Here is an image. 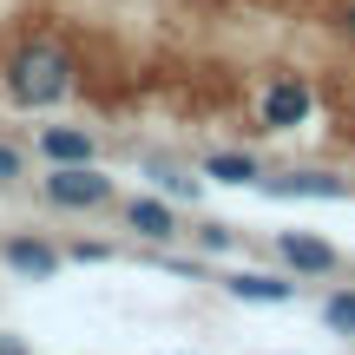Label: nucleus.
<instances>
[{"label": "nucleus", "instance_id": "20e7f679", "mask_svg": "<svg viewBox=\"0 0 355 355\" xmlns=\"http://www.w3.org/2000/svg\"><path fill=\"white\" fill-rule=\"evenodd\" d=\"M0 263H7L20 283H53L66 270V250H53L46 237H7L0 243Z\"/></svg>", "mask_w": 355, "mask_h": 355}, {"label": "nucleus", "instance_id": "f8f14e48", "mask_svg": "<svg viewBox=\"0 0 355 355\" xmlns=\"http://www.w3.org/2000/svg\"><path fill=\"white\" fill-rule=\"evenodd\" d=\"M158 184H165L171 198H198V178H184V171H158Z\"/></svg>", "mask_w": 355, "mask_h": 355}, {"label": "nucleus", "instance_id": "ddd939ff", "mask_svg": "<svg viewBox=\"0 0 355 355\" xmlns=\"http://www.w3.org/2000/svg\"><path fill=\"white\" fill-rule=\"evenodd\" d=\"M198 243H204V250H230V224H204Z\"/></svg>", "mask_w": 355, "mask_h": 355}, {"label": "nucleus", "instance_id": "7ed1b4c3", "mask_svg": "<svg viewBox=\"0 0 355 355\" xmlns=\"http://www.w3.org/2000/svg\"><path fill=\"white\" fill-rule=\"evenodd\" d=\"M309 112H316V92H309V79H296V73L270 79L263 99H257V125L263 132H296V125H309Z\"/></svg>", "mask_w": 355, "mask_h": 355}, {"label": "nucleus", "instance_id": "423d86ee", "mask_svg": "<svg viewBox=\"0 0 355 355\" xmlns=\"http://www.w3.org/2000/svg\"><path fill=\"white\" fill-rule=\"evenodd\" d=\"M40 158H46V165H92L99 145H92L86 125H46L40 132Z\"/></svg>", "mask_w": 355, "mask_h": 355}, {"label": "nucleus", "instance_id": "9b49d317", "mask_svg": "<svg viewBox=\"0 0 355 355\" xmlns=\"http://www.w3.org/2000/svg\"><path fill=\"white\" fill-rule=\"evenodd\" d=\"M322 322H329L336 336H355V290H336L329 303H322Z\"/></svg>", "mask_w": 355, "mask_h": 355}, {"label": "nucleus", "instance_id": "4468645a", "mask_svg": "<svg viewBox=\"0 0 355 355\" xmlns=\"http://www.w3.org/2000/svg\"><path fill=\"white\" fill-rule=\"evenodd\" d=\"M66 257H73V263H105V257H112V250H105V243H73V250H66Z\"/></svg>", "mask_w": 355, "mask_h": 355}, {"label": "nucleus", "instance_id": "f03ea898", "mask_svg": "<svg viewBox=\"0 0 355 355\" xmlns=\"http://www.w3.org/2000/svg\"><path fill=\"white\" fill-rule=\"evenodd\" d=\"M40 191H46L53 211H99V204H112V178L99 165H53L40 178Z\"/></svg>", "mask_w": 355, "mask_h": 355}, {"label": "nucleus", "instance_id": "2eb2a0df", "mask_svg": "<svg viewBox=\"0 0 355 355\" xmlns=\"http://www.w3.org/2000/svg\"><path fill=\"white\" fill-rule=\"evenodd\" d=\"M329 26H336L343 40H355V0H343V7H336V20H329Z\"/></svg>", "mask_w": 355, "mask_h": 355}, {"label": "nucleus", "instance_id": "39448f33", "mask_svg": "<svg viewBox=\"0 0 355 355\" xmlns=\"http://www.w3.org/2000/svg\"><path fill=\"white\" fill-rule=\"evenodd\" d=\"M277 250H283V263H290L296 277H336V270H343L336 243H322L316 230H283V237H277Z\"/></svg>", "mask_w": 355, "mask_h": 355}, {"label": "nucleus", "instance_id": "f257e3e1", "mask_svg": "<svg viewBox=\"0 0 355 355\" xmlns=\"http://www.w3.org/2000/svg\"><path fill=\"white\" fill-rule=\"evenodd\" d=\"M73 92H79V60H73V46L33 33V40H20V46L7 53V99H13V105L46 112V105L73 99Z\"/></svg>", "mask_w": 355, "mask_h": 355}, {"label": "nucleus", "instance_id": "0eeeda50", "mask_svg": "<svg viewBox=\"0 0 355 355\" xmlns=\"http://www.w3.org/2000/svg\"><path fill=\"white\" fill-rule=\"evenodd\" d=\"M237 303H263V309H277V303H296V283L290 277H270V270H237V277L224 283Z\"/></svg>", "mask_w": 355, "mask_h": 355}, {"label": "nucleus", "instance_id": "f3484780", "mask_svg": "<svg viewBox=\"0 0 355 355\" xmlns=\"http://www.w3.org/2000/svg\"><path fill=\"white\" fill-rule=\"evenodd\" d=\"M0 355H33V349H26L20 336H0Z\"/></svg>", "mask_w": 355, "mask_h": 355}, {"label": "nucleus", "instance_id": "1a4fd4ad", "mask_svg": "<svg viewBox=\"0 0 355 355\" xmlns=\"http://www.w3.org/2000/svg\"><path fill=\"white\" fill-rule=\"evenodd\" d=\"M125 224L139 230L145 243H165V237H178V211H171L165 198H132V204H125Z\"/></svg>", "mask_w": 355, "mask_h": 355}, {"label": "nucleus", "instance_id": "dca6fc26", "mask_svg": "<svg viewBox=\"0 0 355 355\" xmlns=\"http://www.w3.org/2000/svg\"><path fill=\"white\" fill-rule=\"evenodd\" d=\"M13 178H20V152H13V145H0V184H13Z\"/></svg>", "mask_w": 355, "mask_h": 355}, {"label": "nucleus", "instance_id": "9d476101", "mask_svg": "<svg viewBox=\"0 0 355 355\" xmlns=\"http://www.w3.org/2000/svg\"><path fill=\"white\" fill-rule=\"evenodd\" d=\"M204 178H217V184H257L263 165H257L250 152H211L204 158Z\"/></svg>", "mask_w": 355, "mask_h": 355}, {"label": "nucleus", "instance_id": "6e6552de", "mask_svg": "<svg viewBox=\"0 0 355 355\" xmlns=\"http://www.w3.org/2000/svg\"><path fill=\"white\" fill-rule=\"evenodd\" d=\"M257 184L270 198H349V184L329 171H290V178H257Z\"/></svg>", "mask_w": 355, "mask_h": 355}]
</instances>
